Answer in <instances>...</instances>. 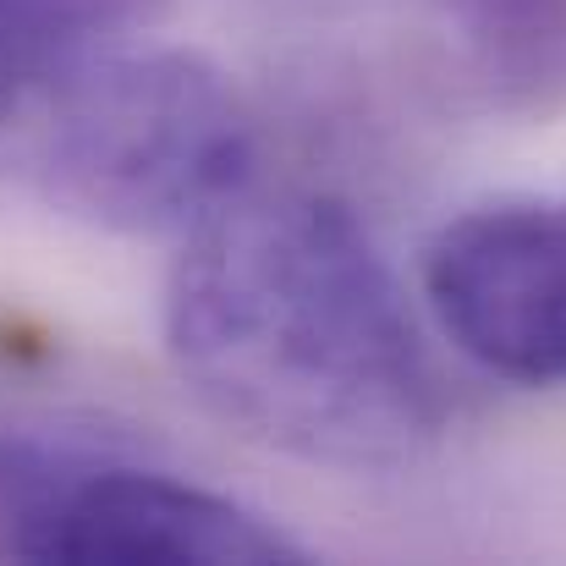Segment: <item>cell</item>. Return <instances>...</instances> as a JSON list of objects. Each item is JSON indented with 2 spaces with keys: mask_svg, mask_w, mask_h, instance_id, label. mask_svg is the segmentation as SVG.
Instances as JSON below:
<instances>
[{
  "mask_svg": "<svg viewBox=\"0 0 566 566\" xmlns=\"http://www.w3.org/2000/svg\"><path fill=\"white\" fill-rule=\"evenodd\" d=\"M166 353L226 423L325 468H407L451 418L375 237L319 192L248 188L182 237Z\"/></svg>",
  "mask_w": 566,
  "mask_h": 566,
  "instance_id": "obj_1",
  "label": "cell"
},
{
  "mask_svg": "<svg viewBox=\"0 0 566 566\" xmlns=\"http://www.w3.org/2000/svg\"><path fill=\"white\" fill-rule=\"evenodd\" d=\"M423 297L479 369L566 385V192L451 214L423 248Z\"/></svg>",
  "mask_w": 566,
  "mask_h": 566,
  "instance_id": "obj_4",
  "label": "cell"
},
{
  "mask_svg": "<svg viewBox=\"0 0 566 566\" xmlns=\"http://www.w3.org/2000/svg\"><path fill=\"white\" fill-rule=\"evenodd\" d=\"M264 512L171 468L0 429V562L28 566H297Z\"/></svg>",
  "mask_w": 566,
  "mask_h": 566,
  "instance_id": "obj_3",
  "label": "cell"
},
{
  "mask_svg": "<svg viewBox=\"0 0 566 566\" xmlns=\"http://www.w3.org/2000/svg\"><path fill=\"white\" fill-rule=\"evenodd\" d=\"M55 94L44 188L105 231L188 237L253 188V116L192 50L122 44Z\"/></svg>",
  "mask_w": 566,
  "mask_h": 566,
  "instance_id": "obj_2",
  "label": "cell"
},
{
  "mask_svg": "<svg viewBox=\"0 0 566 566\" xmlns=\"http://www.w3.org/2000/svg\"><path fill=\"white\" fill-rule=\"evenodd\" d=\"M490 105L551 116L566 105V0H434Z\"/></svg>",
  "mask_w": 566,
  "mask_h": 566,
  "instance_id": "obj_6",
  "label": "cell"
},
{
  "mask_svg": "<svg viewBox=\"0 0 566 566\" xmlns=\"http://www.w3.org/2000/svg\"><path fill=\"white\" fill-rule=\"evenodd\" d=\"M166 17L171 0H0V122Z\"/></svg>",
  "mask_w": 566,
  "mask_h": 566,
  "instance_id": "obj_5",
  "label": "cell"
}]
</instances>
